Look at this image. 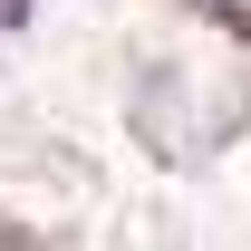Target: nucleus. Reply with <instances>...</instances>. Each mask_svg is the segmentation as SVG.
<instances>
[{"label": "nucleus", "instance_id": "nucleus-1", "mask_svg": "<svg viewBox=\"0 0 251 251\" xmlns=\"http://www.w3.org/2000/svg\"><path fill=\"white\" fill-rule=\"evenodd\" d=\"M20 20H29V0H0V29H20Z\"/></svg>", "mask_w": 251, "mask_h": 251}]
</instances>
